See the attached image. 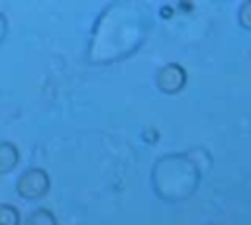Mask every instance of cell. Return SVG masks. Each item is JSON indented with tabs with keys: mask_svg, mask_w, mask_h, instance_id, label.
<instances>
[{
	"mask_svg": "<svg viewBox=\"0 0 251 225\" xmlns=\"http://www.w3.org/2000/svg\"><path fill=\"white\" fill-rule=\"evenodd\" d=\"M49 186H51L49 174L39 166H31L20 174L16 182V192L22 200L35 202V200H41L49 192Z\"/></svg>",
	"mask_w": 251,
	"mask_h": 225,
	"instance_id": "6da1fadb",
	"label": "cell"
},
{
	"mask_svg": "<svg viewBox=\"0 0 251 225\" xmlns=\"http://www.w3.org/2000/svg\"><path fill=\"white\" fill-rule=\"evenodd\" d=\"M20 162V151L12 141L0 143V174L12 172Z\"/></svg>",
	"mask_w": 251,
	"mask_h": 225,
	"instance_id": "7a4b0ae2",
	"label": "cell"
},
{
	"mask_svg": "<svg viewBox=\"0 0 251 225\" xmlns=\"http://www.w3.org/2000/svg\"><path fill=\"white\" fill-rule=\"evenodd\" d=\"M22 221L20 211L12 203H0V225H18Z\"/></svg>",
	"mask_w": 251,
	"mask_h": 225,
	"instance_id": "3957f363",
	"label": "cell"
},
{
	"mask_svg": "<svg viewBox=\"0 0 251 225\" xmlns=\"http://www.w3.org/2000/svg\"><path fill=\"white\" fill-rule=\"evenodd\" d=\"M25 221H27V223H55L57 219H55V215H53L47 207H39V209H35L33 213H29Z\"/></svg>",
	"mask_w": 251,
	"mask_h": 225,
	"instance_id": "277c9868",
	"label": "cell"
}]
</instances>
